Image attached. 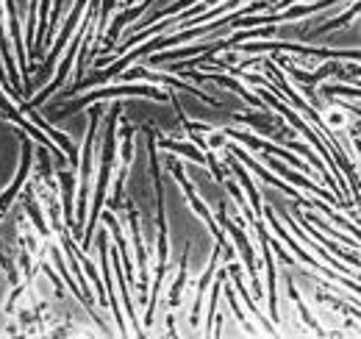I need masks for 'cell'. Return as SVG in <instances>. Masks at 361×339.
I'll return each instance as SVG.
<instances>
[{"label":"cell","mask_w":361,"mask_h":339,"mask_svg":"<svg viewBox=\"0 0 361 339\" xmlns=\"http://www.w3.org/2000/svg\"><path fill=\"white\" fill-rule=\"evenodd\" d=\"M161 145H164V148H170V145H176V142H161ZM176 148L180 150V145H176ZM183 150H186L192 159H200V153H197V150H192V148H183Z\"/></svg>","instance_id":"cell-1"}]
</instances>
